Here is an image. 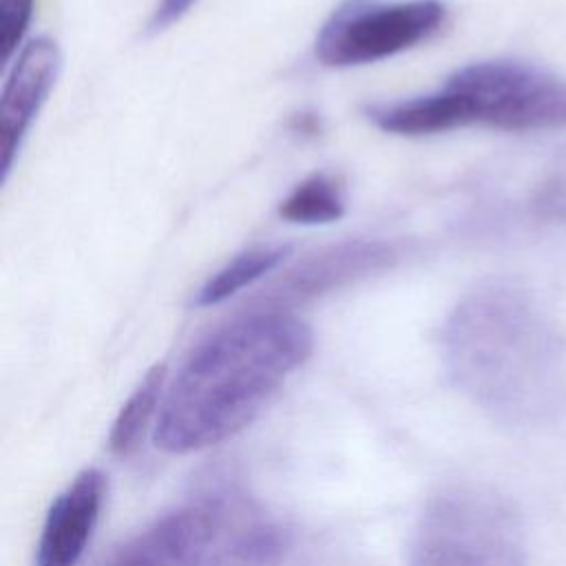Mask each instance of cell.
<instances>
[{
    "mask_svg": "<svg viewBox=\"0 0 566 566\" xmlns=\"http://www.w3.org/2000/svg\"><path fill=\"white\" fill-rule=\"evenodd\" d=\"M451 385L513 429L551 424L566 409V345L537 301L511 281H486L449 314L440 334Z\"/></svg>",
    "mask_w": 566,
    "mask_h": 566,
    "instance_id": "obj_1",
    "label": "cell"
},
{
    "mask_svg": "<svg viewBox=\"0 0 566 566\" xmlns=\"http://www.w3.org/2000/svg\"><path fill=\"white\" fill-rule=\"evenodd\" d=\"M312 329L290 312L252 310L203 338L166 387L155 442L208 449L250 424L310 358Z\"/></svg>",
    "mask_w": 566,
    "mask_h": 566,
    "instance_id": "obj_2",
    "label": "cell"
},
{
    "mask_svg": "<svg viewBox=\"0 0 566 566\" xmlns=\"http://www.w3.org/2000/svg\"><path fill=\"white\" fill-rule=\"evenodd\" d=\"M287 526L237 484H212L124 539L102 566H279Z\"/></svg>",
    "mask_w": 566,
    "mask_h": 566,
    "instance_id": "obj_3",
    "label": "cell"
},
{
    "mask_svg": "<svg viewBox=\"0 0 566 566\" xmlns=\"http://www.w3.org/2000/svg\"><path fill=\"white\" fill-rule=\"evenodd\" d=\"M409 566H526V539L515 504L484 484H451L418 513Z\"/></svg>",
    "mask_w": 566,
    "mask_h": 566,
    "instance_id": "obj_4",
    "label": "cell"
},
{
    "mask_svg": "<svg viewBox=\"0 0 566 566\" xmlns=\"http://www.w3.org/2000/svg\"><path fill=\"white\" fill-rule=\"evenodd\" d=\"M438 93L453 128L486 124L522 133L566 126V82L533 64L473 62L449 75Z\"/></svg>",
    "mask_w": 566,
    "mask_h": 566,
    "instance_id": "obj_5",
    "label": "cell"
},
{
    "mask_svg": "<svg viewBox=\"0 0 566 566\" xmlns=\"http://www.w3.org/2000/svg\"><path fill=\"white\" fill-rule=\"evenodd\" d=\"M444 20L447 7L440 0H347L318 31L316 57L338 69L380 62L427 42Z\"/></svg>",
    "mask_w": 566,
    "mask_h": 566,
    "instance_id": "obj_6",
    "label": "cell"
},
{
    "mask_svg": "<svg viewBox=\"0 0 566 566\" xmlns=\"http://www.w3.org/2000/svg\"><path fill=\"white\" fill-rule=\"evenodd\" d=\"M396 248L378 239H352L323 248L287 270L268 292L259 310L287 312L352 281L365 279L396 261Z\"/></svg>",
    "mask_w": 566,
    "mask_h": 566,
    "instance_id": "obj_7",
    "label": "cell"
},
{
    "mask_svg": "<svg viewBox=\"0 0 566 566\" xmlns=\"http://www.w3.org/2000/svg\"><path fill=\"white\" fill-rule=\"evenodd\" d=\"M62 69V53L49 38L27 42L13 60L0 95L2 181H7L24 135L46 102Z\"/></svg>",
    "mask_w": 566,
    "mask_h": 566,
    "instance_id": "obj_8",
    "label": "cell"
},
{
    "mask_svg": "<svg viewBox=\"0 0 566 566\" xmlns=\"http://www.w3.org/2000/svg\"><path fill=\"white\" fill-rule=\"evenodd\" d=\"M106 497V478L97 469L80 471L51 502L35 551V566H75L97 526Z\"/></svg>",
    "mask_w": 566,
    "mask_h": 566,
    "instance_id": "obj_9",
    "label": "cell"
},
{
    "mask_svg": "<svg viewBox=\"0 0 566 566\" xmlns=\"http://www.w3.org/2000/svg\"><path fill=\"white\" fill-rule=\"evenodd\" d=\"M287 254L290 245H259L239 252L212 276H208V281L199 287L195 296V305L210 307L228 301L243 287H250L252 283L276 270Z\"/></svg>",
    "mask_w": 566,
    "mask_h": 566,
    "instance_id": "obj_10",
    "label": "cell"
},
{
    "mask_svg": "<svg viewBox=\"0 0 566 566\" xmlns=\"http://www.w3.org/2000/svg\"><path fill=\"white\" fill-rule=\"evenodd\" d=\"M164 394H166V367L155 365L144 374V378L133 389L128 400L122 405L111 427L108 447L115 455H126L135 449L148 422L155 418V413H159Z\"/></svg>",
    "mask_w": 566,
    "mask_h": 566,
    "instance_id": "obj_11",
    "label": "cell"
},
{
    "mask_svg": "<svg viewBox=\"0 0 566 566\" xmlns=\"http://www.w3.org/2000/svg\"><path fill=\"white\" fill-rule=\"evenodd\" d=\"M279 214L285 221L318 226L332 223L345 214V192L338 179L325 172H314L281 201Z\"/></svg>",
    "mask_w": 566,
    "mask_h": 566,
    "instance_id": "obj_12",
    "label": "cell"
},
{
    "mask_svg": "<svg viewBox=\"0 0 566 566\" xmlns=\"http://www.w3.org/2000/svg\"><path fill=\"white\" fill-rule=\"evenodd\" d=\"M35 0H0V60L7 64L29 31Z\"/></svg>",
    "mask_w": 566,
    "mask_h": 566,
    "instance_id": "obj_13",
    "label": "cell"
},
{
    "mask_svg": "<svg viewBox=\"0 0 566 566\" xmlns=\"http://www.w3.org/2000/svg\"><path fill=\"white\" fill-rule=\"evenodd\" d=\"M197 0H159L148 20V33H161L175 22H179Z\"/></svg>",
    "mask_w": 566,
    "mask_h": 566,
    "instance_id": "obj_14",
    "label": "cell"
},
{
    "mask_svg": "<svg viewBox=\"0 0 566 566\" xmlns=\"http://www.w3.org/2000/svg\"><path fill=\"white\" fill-rule=\"evenodd\" d=\"M537 210L551 217L566 219V177L548 184L537 197Z\"/></svg>",
    "mask_w": 566,
    "mask_h": 566,
    "instance_id": "obj_15",
    "label": "cell"
}]
</instances>
